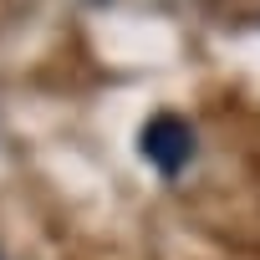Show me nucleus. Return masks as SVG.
Returning <instances> with one entry per match:
<instances>
[{"label":"nucleus","mask_w":260,"mask_h":260,"mask_svg":"<svg viewBox=\"0 0 260 260\" xmlns=\"http://www.w3.org/2000/svg\"><path fill=\"white\" fill-rule=\"evenodd\" d=\"M138 153H143V164H153L164 179H174V174H184V169L194 164L199 138H194V127H189L179 112H158V117L143 122V133H138Z\"/></svg>","instance_id":"1"}]
</instances>
